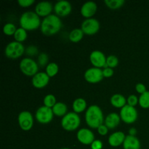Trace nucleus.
I'll list each match as a JSON object with an SVG mask.
<instances>
[{
    "mask_svg": "<svg viewBox=\"0 0 149 149\" xmlns=\"http://www.w3.org/2000/svg\"><path fill=\"white\" fill-rule=\"evenodd\" d=\"M62 26L63 23L61 17L55 14H51L42 20L40 30L45 36H52L58 33Z\"/></svg>",
    "mask_w": 149,
    "mask_h": 149,
    "instance_id": "nucleus-1",
    "label": "nucleus"
},
{
    "mask_svg": "<svg viewBox=\"0 0 149 149\" xmlns=\"http://www.w3.org/2000/svg\"><path fill=\"white\" fill-rule=\"evenodd\" d=\"M84 119L89 127L97 130L104 124L105 118L102 109L97 105H92L86 110Z\"/></svg>",
    "mask_w": 149,
    "mask_h": 149,
    "instance_id": "nucleus-2",
    "label": "nucleus"
},
{
    "mask_svg": "<svg viewBox=\"0 0 149 149\" xmlns=\"http://www.w3.org/2000/svg\"><path fill=\"white\" fill-rule=\"evenodd\" d=\"M20 27L27 31H32L40 28L41 18L35 12L26 11L21 15L19 19Z\"/></svg>",
    "mask_w": 149,
    "mask_h": 149,
    "instance_id": "nucleus-3",
    "label": "nucleus"
},
{
    "mask_svg": "<svg viewBox=\"0 0 149 149\" xmlns=\"http://www.w3.org/2000/svg\"><path fill=\"white\" fill-rule=\"evenodd\" d=\"M81 119L78 113L75 112H68L61 119V125L63 129L68 132L75 131L79 127Z\"/></svg>",
    "mask_w": 149,
    "mask_h": 149,
    "instance_id": "nucleus-4",
    "label": "nucleus"
},
{
    "mask_svg": "<svg viewBox=\"0 0 149 149\" xmlns=\"http://www.w3.org/2000/svg\"><path fill=\"white\" fill-rule=\"evenodd\" d=\"M26 52V48L23 43L16 41L10 42L4 48V55L7 58L11 60H16L20 58Z\"/></svg>",
    "mask_w": 149,
    "mask_h": 149,
    "instance_id": "nucleus-5",
    "label": "nucleus"
},
{
    "mask_svg": "<svg viewBox=\"0 0 149 149\" xmlns=\"http://www.w3.org/2000/svg\"><path fill=\"white\" fill-rule=\"evenodd\" d=\"M39 67L37 62L31 58H23L19 64L20 71L27 77H33L36 75L39 72Z\"/></svg>",
    "mask_w": 149,
    "mask_h": 149,
    "instance_id": "nucleus-6",
    "label": "nucleus"
},
{
    "mask_svg": "<svg viewBox=\"0 0 149 149\" xmlns=\"http://www.w3.org/2000/svg\"><path fill=\"white\" fill-rule=\"evenodd\" d=\"M119 116H120L121 120L124 123L127 125H132L135 123L138 119V112L135 107H132L127 104L120 109Z\"/></svg>",
    "mask_w": 149,
    "mask_h": 149,
    "instance_id": "nucleus-7",
    "label": "nucleus"
},
{
    "mask_svg": "<svg viewBox=\"0 0 149 149\" xmlns=\"http://www.w3.org/2000/svg\"><path fill=\"white\" fill-rule=\"evenodd\" d=\"M33 116L29 111H23L17 116V124L23 131L31 130L33 126Z\"/></svg>",
    "mask_w": 149,
    "mask_h": 149,
    "instance_id": "nucleus-8",
    "label": "nucleus"
},
{
    "mask_svg": "<svg viewBox=\"0 0 149 149\" xmlns=\"http://www.w3.org/2000/svg\"><path fill=\"white\" fill-rule=\"evenodd\" d=\"M54 117V113L52 109L45 106H40L36 110L35 113V119L42 125H47L50 123Z\"/></svg>",
    "mask_w": 149,
    "mask_h": 149,
    "instance_id": "nucleus-9",
    "label": "nucleus"
},
{
    "mask_svg": "<svg viewBox=\"0 0 149 149\" xmlns=\"http://www.w3.org/2000/svg\"><path fill=\"white\" fill-rule=\"evenodd\" d=\"M100 22L94 17L85 19L81 25V29L82 31L84 34L88 36H93L97 33L100 30Z\"/></svg>",
    "mask_w": 149,
    "mask_h": 149,
    "instance_id": "nucleus-10",
    "label": "nucleus"
},
{
    "mask_svg": "<svg viewBox=\"0 0 149 149\" xmlns=\"http://www.w3.org/2000/svg\"><path fill=\"white\" fill-rule=\"evenodd\" d=\"M84 78L86 81L90 84H97L103 80V77L102 68L92 67L85 71L84 74Z\"/></svg>",
    "mask_w": 149,
    "mask_h": 149,
    "instance_id": "nucleus-11",
    "label": "nucleus"
},
{
    "mask_svg": "<svg viewBox=\"0 0 149 149\" xmlns=\"http://www.w3.org/2000/svg\"><path fill=\"white\" fill-rule=\"evenodd\" d=\"M106 58L104 53L100 50H93L90 54V61L93 67L102 68L106 66Z\"/></svg>",
    "mask_w": 149,
    "mask_h": 149,
    "instance_id": "nucleus-12",
    "label": "nucleus"
},
{
    "mask_svg": "<svg viewBox=\"0 0 149 149\" xmlns=\"http://www.w3.org/2000/svg\"><path fill=\"white\" fill-rule=\"evenodd\" d=\"M72 11L71 4L65 0L58 1L54 4V12L55 14L59 17H64L68 16Z\"/></svg>",
    "mask_w": 149,
    "mask_h": 149,
    "instance_id": "nucleus-13",
    "label": "nucleus"
},
{
    "mask_svg": "<svg viewBox=\"0 0 149 149\" xmlns=\"http://www.w3.org/2000/svg\"><path fill=\"white\" fill-rule=\"evenodd\" d=\"M77 138L80 143L83 145H91L95 141V135L91 130L88 128H81L77 132Z\"/></svg>",
    "mask_w": 149,
    "mask_h": 149,
    "instance_id": "nucleus-14",
    "label": "nucleus"
},
{
    "mask_svg": "<svg viewBox=\"0 0 149 149\" xmlns=\"http://www.w3.org/2000/svg\"><path fill=\"white\" fill-rule=\"evenodd\" d=\"M50 77L45 71L38 72L31 79V84L36 89H43L48 85Z\"/></svg>",
    "mask_w": 149,
    "mask_h": 149,
    "instance_id": "nucleus-15",
    "label": "nucleus"
},
{
    "mask_svg": "<svg viewBox=\"0 0 149 149\" xmlns=\"http://www.w3.org/2000/svg\"><path fill=\"white\" fill-rule=\"evenodd\" d=\"M52 10H54V5L49 1H42L37 3L35 6V13L42 17H46L52 14Z\"/></svg>",
    "mask_w": 149,
    "mask_h": 149,
    "instance_id": "nucleus-16",
    "label": "nucleus"
},
{
    "mask_svg": "<svg viewBox=\"0 0 149 149\" xmlns=\"http://www.w3.org/2000/svg\"><path fill=\"white\" fill-rule=\"evenodd\" d=\"M97 10V5L95 1H88L82 4L80 9V13L85 19L92 18Z\"/></svg>",
    "mask_w": 149,
    "mask_h": 149,
    "instance_id": "nucleus-17",
    "label": "nucleus"
},
{
    "mask_svg": "<svg viewBox=\"0 0 149 149\" xmlns=\"http://www.w3.org/2000/svg\"><path fill=\"white\" fill-rule=\"evenodd\" d=\"M126 136L127 135H125V134L122 131H116L109 135L108 138V143L113 148L119 147L120 146L123 145Z\"/></svg>",
    "mask_w": 149,
    "mask_h": 149,
    "instance_id": "nucleus-18",
    "label": "nucleus"
},
{
    "mask_svg": "<svg viewBox=\"0 0 149 149\" xmlns=\"http://www.w3.org/2000/svg\"><path fill=\"white\" fill-rule=\"evenodd\" d=\"M121 118L119 113H110L106 116L104 120V125L109 128V130H113L119 126L121 122Z\"/></svg>",
    "mask_w": 149,
    "mask_h": 149,
    "instance_id": "nucleus-19",
    "label": "nucleus"
},
{
    "mask_svg": "<svg viewBox=\"0 0 149 149\" xmlns=\"http://www.w3.org/2000/svg\"><path fill=\"white\" fill-rule=\"evenodd\" d=\"M110 103L113 107L120 109L127 104V98L120 93L113 94L111 97Z\"/></svg>",
    "mask_w": 149,
    "mask_h": 149,
    "instance_id": "nucleus-20",
    "label": "nucleus"
},
{
    "mask_svg": "<svg viewBox=\"0 0 149 149\" xmlns=\"http://www.w3.org/2000/svg\"><path fill=\"white\" fill-rule=\"evenodd\" d=\"M124 149H141V142L136 136L127 135L123 143Z\"/></svg>",
    "mask_w": 149,
    "mask_h": 149,
    "instance_id": "nucleus-21",
    "label": "nucleus"
},
{
    "mask_svg": "<svg viewBox=\"0 0 149 149\" xmlns=\"http://www.w3.org/2000/svg\"><path fill=\"white\" fill-rule=\"evenodd\" d=\"M73 111L77 113H81L87 109V103L83 97H77L72 103Z\"/></svg>",
    "mask_w": 149,
    "mask_h": 149,
    "instance_id": "nucleus-22",
    "label": "nucleus"
},
{
    "mask_svg": "<svg viewBox=\"0 0 149 149\" xmlns=\"http://www.w3.org/2000/svg\"><path fill=\"white\" fill-rule=\"evenodd\" d=\"M54 116L58 117H63L68 113V106L63 102H58L52 109Z\"/></svg>",
    "mask_w": 149,
    "mask_h": 149,
    "instance_id": "nucleus-23",
    "label": "nucleus"
},
{
    "mask_svg": "<svg viewBox=\"0 0 149 149\" xmlns=\"http://www.w3.org/2000/svg\"><path fill=\"white\" fill-rule=\"evenodd\" d=\"M84 35V33L81 28L80 29L77 28V29H74L71 31L69 35H68V39H69L70 42H73V43H78L83 39Z\"/></svg>",
    "mask_w": 149,
    "mask_h": 149,
    "instance_id": "nucleus-24",
    "label": "nucleus"
},
{
    "mask_svg": "<svg viewBox=\"0 0 149 149\" xmlns=\"http://www.w3.org/2000/svg\"><path fill=\"white\" fill-rule=\"evenodd\" d=\"M13 37H14L15 41H16L17 42H20V43H23V42H25L26 40V39L28 37L27 31L25 30L24 29H23L21 27L17 28Z\"/></svg>",
    "mask_w": 149,
    "mask_h": 149,
    "instance_id": "nucleus-25",
    "label": "nucleus"
},
{
    "mask_svg": "<svg viewBox=\"0 0 149 149\" xmlns=\"http://www.w3.org/2000/svg\"><path fill=\"white\" fill-rule=\"evenodd\" d=\"M58 71H59V66L55 62L49 63L45 68V72L50 78L55 77L58 74Z\"/></svg>",
    "mask_w": 149,
    "mask_h": 149,
    "instance_id": "nucleus-26",
    "label": "nucleus"
},
{
    "mask_svg": "<svg viewBox=\"0 0 149 149\" xmlns=\"http://www.w3.org/2000/svg\"><path fill=\"white\" fill-rule=\"evenodd\" d=\"M125 0H105L104 4L108 8L111 10H117L121 8L125 4Z\"/></svg>",
    "mask_w": 149,
    "mask_h": 149,
    "instance_id": "nucleus-27",
    "label": "nucleus"
},
{
    "mask_svg": "<svg viewBox=\"0 0 149 149\" xmlns=\"http://www.w3.org/2000/svg\"><path fill=\"white\" fill-rule=\"evenodd\" d=\"M138 97H139L138 105L143 109H149V91L147 90L144 93L140 95Z\"/></svg>",
    "mask_w": 149,
    "mask_h": 149,
    "instance_id": "nucleus-28",
    "label": "nucleus"
},
{
    "mask_svg": "<svg viewBox=\"0 0 149 149\" xmlns=\"http://www.w3.org/2000/svg\"><path fill=\"white\" fill-rule=\"evenodd\" d=\"M58 103L56 100V97L52 94H47L45 96L43 99V104L46 107L52 109L54 106Z\"/></svg>",
    "mask_w": 149,
    "mask_h": 149,
    "instance_id": "nucleus-29",
    "label": "nucleus"
},
{
    "mask_svg": "<svg viewBox=\"0 0 149 149\" xmlns=\"http://www.w3.org/2000/svg\"><path fill=\"white\" fill-rule=\"evenodd\" d=\"M17 29V28L16 27V26L14 23H6V24H4V26H3V33H4L6 36H14Z\"/></svg>",
    "mask_w": 149,
    "mask_h": 149,
    "instance_id": "nucleus-30",
    "label": "nucleus"
},
{
    "mask_svg": "<svg viewBox=\"0 0 149 149\" xmlns=\"http://www.w3.org/2000/svg\"><path fill=\"white\" fill-rule=\"evenodd\" d=\"M119 65V59L116 55H109L106 58V66L111 68H116Z\"/></svg>",
    "mask_w": 149,
    "mask_h": 149,
    "instance_id": "nucleus-31",
    "label": "nucleus"
},
{
    "mask_svg": "<svg viewBox=\"0 0 149 149\" xmlns=\"http://www.w3.org/2000/svg\"><path fill=\"white\" fill-rule=\"evenodd\" d=\"M48 61H49V57H48L47 54H46L45 52H42V53L39 54L37 59V63L39 66H47L49 64Z\"/></svg>",
    "mask_w": 149,
    "mask_h": 149,
    "instance_id": "nucleus-32",
    "label": "nucleus"
},
{
    "mask_svg": "<svg viewBox=\"0 0 149 149\" xmlns=\"http://www.w3.org/2000/svg\"><path fill=\"white\" fill-rule=\"evenodd\" d=\"M127 103L129 106L135 107L139 103V97H137L135 95H130L127 98Z\"/></svg>",
    "mask_w": 149,
    "mask_h": 149,
    "instance_id": "nucleus-33",
    "label": "nucleus"
},
{
    "mask_svg": "<svg viewBox=\"0 0 149 149\" xmlns=\"http://www.w3.org/2000/svg\"><path fill=\"white\" fill-rule=\"evenodd\" d=\"M26 55L30 57L35 56L39 54V49L34 45H29L26 49Z\"/></svg>",
    "mask_w": 149,
    "mask_h": 149,
    "instance_id": "nucleus-34",
    "label": "nucleus"
},
{
    "mask_svg": "<svg viewBox=\"0 0 149 149\" xmlns=\"http://www.w3.org/2000/svg\"><path fill=\"white\" fill-rule=\"evenodd\" d=\"M34 0H18L17 1V4L19 6L23 8H27V7H31L32 4H34Z\"/></svg>",
    "mask_w": 149,
    "mask_h": 149,
    "instance_id": "nucleus-35",
    "label": "nucleus"
},
{
    "mask_svg": "<svg viewBox=\"0 0 149 149\" xmlns=\"http://www.w3.org/2000/svg\"><path fill=\"white\" fill-rule=\"evenodd\" d=\"M103 74L104 78H111L113 76L114 74V71L113 68H109V67H105L103 69Z\"/></svg>",
    "mask_w": 149,
    "mask_h": 149,
    "instance_id": "nucleus-36",
    "label": "nucleus"
},
{
    "mask_svg": "<svg viewBox=\"0 0 149 149\" xmlns=\"http://www.w3.org/2000/svg\"><path fill=\"white\" fill-rule=\"evenodd\" d=\"M109 129L104 125V124L100 125V126L97 129V132H98L99 135H101V136H105V135H107V134L109 133Z\"/></svg>",
    "mask_w": 149,
    "mask_h": 149,
    "instance_id": "nucleus-37",
    "label": "nucleus"
},
{
    "mask_svg": "<svg viewBox=\"0 0 149 149\" xmlns=\"http://www.w3.org/2000/svg\"><path fill=\"white\" fill-rule=\"evenodd\" d=\"M135 90H136L137 93H139L140 95L143 94V93H144L145 92L147 91L146 87L145 84H143V83H138V84L135 85Z\"/></svg>",
    "mask_w": 149,
    "mask_h": 149,
    "instance_id": "nucleus-38",
    "label": "nucleus"
},
{
    "mask_svg": "<svg viewBox=\"0 0 149 149\" xmlns=\"http://www.w3.org/2000/svg\"><path fill=\"white\" fill-rule=\"evenodd\" d=\"M103 144L101 141L100 140H95L92 144L90 145V148L91 149H102L103 148Z\"/></svg>",
    "mask_w": 149,
    "mask_h": 149,
    "instance_id": "nucleus-39",
    "label": "nucleus"
},
{
    "mask_svg": "<svg viewBox=\"0 0 149 149\" xmlns=\"http://www.w3.org/2000/svg\"><path fill=\"white\" fill-rule=\"evenodd\" d=\"M128 133H129V135H131V136H136L137 133H138V130H137L136 128L131 127L128 130Z\"/></svg>",
    "mask_w": 149,
    "mask_h": 149,
    "instance_id": "nucleus-40",
    "label": "nucleus"
},
{
    "mask_svg": "<svg viewBox=\"0 0 149 149\" xmlns=\"http://www.w3.org/2000/svg\"><path fill=\"white\" fill-rule=\"evenodd\" d=\"M61 149H71V148H61Z\"/></svg>",
    "mask_w": 149,
    "mask_h": 149,
    "instance_id": "nucleus-41",
    "label": "nucleus"
}]
</instances>
